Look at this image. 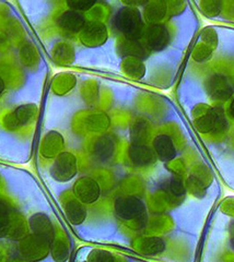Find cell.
Returning a JSON list of instances; mask_svg holds the SVG:
<instances>
[{
    "label": "cell",
    "mask_w": 234,
    "mask_h": 262,
    "mask_svg": "<svg viewBox=\"0 0 234 262\" xmlns=\"http://www.w3.org/2000/svg\"><path fill=\"white\" fill-rule=\"evenodd\" d=\"M114 212L126 225L141 228L147 223V208L144 202L135 195H120L114 201Z\"/></svg>",
    "instance_id": "cell-1"
},
{
    "label": "cell",
    "mask_w": 234,
    "mask_h": 262,
    "mask_svg": "<svg viewBox=\"0 0 234 262\" xmlns=\"http://www.w3.org/2000/svg\"><path fill=\"white\" fill-rule=\"evenodd\" d=\"M113 26L126 40H138L144 34L142 16L138 8L124 7L116 13Z\"/></svg>",
    "instance_id": "cell-2"
},
{
    "label": "cell",
    "mask_w": 234,
    "mask_h": 262,
    "mask_svg": "<svg viewBox=\"0 0 234 262\" xmlns=\"http://www.w3.org/2000/svg\"><path fill=\"white\" fill-rule=\"evenodd\" d=\"M52 242L45 237L31 234L23 237L19 245L22 258L28 262H37L45 259L51 253Z\"/></svg>",
    "instance_id": "cell-3"
},
{
    "label": "cell",
    "mask_w": 234,
    "mask_h": 262,
    "mask_svg": "<svg viewBox=\"0 0 234 262\" xmlns=\"http://www.w3.org/2000/svg\"><path fill=\"white\" fill-rule=\"evenodd\" d=\"M51 175L58 183H68L78 174V159L69 151H62L51 165Z\"/></svg>",
    "instance_id": "cell-4"
},
{
    "label": "cell",
    "mask_w": 234,
    "mask_h": 262,
    "mask_svg": "<svg viewBox=\"0 0 234 262\" xmlns=\"http://www.w3.org/2000/svg\"><path fill=\"white\" fill-rule=\"evenodd\" d=\"M24 226L20 223V219L14 214L9 203L0 199V238L4 237H13V238H23Z\"/></svg>",
    "instance_id": "cell-5"
},
{
    "label": "cell",
    "mask_w": 234,
    "mask_h": 262,
    "mask_svg": "<svg viewBox=\"0 0 234 262\" xmlns=\"http://www.w3.org/2000/svg\"><path fill=\"white\" fill-rule=\"evenodd\" d=\"M102 193L100 183L92 176L80 177L72 187V194L86 206H91L100 199Z\"/></svg>",
    "instance_id": "cell-6"
},
{
    "label": "cell",
    "mask_w": 234,
    "mask_h": 262,
    "mask_svg": "<svg viewBox=\"0 0 234 262\" xmlns=\"http://www.w3.org/2000/svg\"><path fill=\"white\" fill-rule=\"evenodd\" d=\"M126 160L131 167L143 169L155 165L157 157L149 145L133 143L127 147Z\"/></svg>",
    "instance_id": "cell-7"
},
{
    "label": "cell",
    "mask_w": 234,
    "mask_h": 262,
    "mask_svg": "<svg viewBox=\"0 0 234 262\" xmlns=\"http://www.w3.org/2000/svg\"><path fill=\"white\" fill-rule=\"evenodd\" d=\"M117 151L116 139L111 135H104L93 141L90 153L92 159L99 163H108L114 159Z\"/></svg>",
    "instance_id": "cell-8"
},
{
    "label": "cell",
    "mask_w": 234,
    "mask_h": 262,
    "mask_svg": "<svg viewBox=\"0 0 234 262\" xmlns=\"http://www.w3.org/2000/svg\"><path fill=\"white\" fill-rule=\"evenodd\" d=\"M56 26L67 34L75 35L83 31L87 26V21L80 12L67 9L57 16Z\"/></svg>",
    "instance_id": "cell-9"
},
{
    "label": "cell",
    "mask_w": 234,
    "mask_h": 262,
    "mask_svg": "<svg viewBox=\"0 0 234 262\" xmlns=\"http://www.w3.org/2000/svg\"><path fill=\"white\" fill-rule=\"evenodd\" d=\"M146 45L151 51H162L168 43V32L163 24H152L144 30Z\"/></svg>",
    "instance_id": "cell-10"
},
{
    "label": "cell",
    "mask_w": 234,
    "mask_h": 262,
    "mask_svg": "<svg viewBox=\"0 0 234 262\" xmlns=\"http://www.w3.org/2000/svg\"><path fill=\"white\" fill-rule=\"evenodd\" d=\"M62 207L65 214H66L70 223L80 225L86 221L88 214L87 206L81 201H79L72 193L62 200Z\"/></svg>",
    "instance_id": "cell-11"
},
{
    "label": "cell",
    "mask_w": 234,
    "mask_h": 262,
    "mask_svg": "<svg viewBox=\"0 0 234 262\" xmlns=\"http://www.w3.org/2000/svg\"><path fill=\"white\" fill-rule=\"evenodd\" d=\"M29 226L32 231V234L42 236L54 242L56 237V232L51 219L44 213H35L29 219Z\"/></svg>",
    "instance_id": "cell-12"
},
{
    "label": "cell",
    "mask_w": 234,
    "mask_h": 262,
    "mask_svg": "<svg viewBox=\"0 0 234 262\" xmlns=\"http://www.w3.org/2000/svg\"><path fill=\"white\" fill-rule=\"evenodd\" d=\"M152 150L157 159L162 162H170L176 157V149L171 137L167 135H158L152 141Z\"/></svg>",
    "instance_id": "cell-13"
},
{
    "label": "cell",
    "mask_w": 234,
    "mask_h": 262,
    "mask_svg": "<svg viewBox=\"0 0 234 262\" xmlns=\"http://www.w3.org/2000/svg\"><path fill=\"white\" fill-rule=\"evenodd\" d=\"M35 116L34 108L30 105H22L15 108L11 114H9L6 121L7 127L10 130H17L30 124Z\"/></svg>",
    "instance_id": "cell-14"
},
{
    "label": "cell",
    "mask_w": 234,
    "mask_h": 262,
    "mask_svg": "<svg viewBox=\"0 0 234 262\" xmlns=\"http://www.w3.org/2000/svg\"><path fill=\"white\" fill-rule=\"evenodd\" d=\"M138 248L144 255H159L165 249V242L160 237H146L139 239Z\"/></svg>",
    "instance_id": "cell-15"
},
{
    "label": "cell",
    "mask_w": 234,
    "mask_h": 262,
    "mask_svg": "<svg viewBox=\"0 0 234 262\" xmlns=\"http://www.w3.org/2000/svg\"><path fill=\"white\" fill-rule=\"evenodd\" d=\"M52 257L56 262H65L68 259V247L66 244H63L60 239L57 238L56 235L54 242L52 243L51 247Z\"/></svg>",
    "instance_id": "cell-16"
},
{
    "label": "cell",
    "mask_w": 234,
    "mask_h": 262,
    "mask_svg": "<svg viewBox=\"0 0 234 262\" xmlns=\"http://www.w3.org/2000/svg\"><path fill=\"white\" fill-rule=\"evenodd\" d=\"M88 262H117L116 256L113 255L112 252L102 250V249H94L88 256Z\"/></svg>",
    "instance_id": "cell-17"
},
{
    "label": "cell",
    "mask_w": 234,
    "mask_h": 262,
    "mask_svg": "<svg viewBox=\"0 0 234 262\" xmlns=\"http://www.w3.org/2000/svg\"><path fill=\"white\" fill-rule=\"evenodd\" d=\"M96 5V2H89V0H69L66 2L68 9L77 12H84L91 10Z\"/></svg>",
    "instance_id": "cell-18"
},
{
    "label": "cell",
    "mask_w": 234,
    "mask_h": 262,
    "mask_svg": "<svg viewBox=\"0 0 234 262\" xmlns=\"http://www.w3.org/2000/svg\"><path fill=\"white\" fill-rule=\"evenodd\" d=\"M5 91V83H4V81H3V79L0 78V95L3 94V92Z\"/></svg>",
    "instance_id": "cell-19"
},
{
    "label": "cell",
    "mask_w": 234,
    "mask_h": 262,
    "mask_svg": "<svg viewBox=\"0 0 234 262\" xmlns=\"http://www.w3.org/2000/svg\"><path fill=\"white\" fill-rule=\"evenodd\" d=\"M230 115H232V116L234 117V100L232 101V103H231V105H230Z\"/></svg>",
    "instance_id": "cell-20"
},
{
    "label": "cell",
    "mask_w": 234,
    "mask_h": 262,
    "mask_svg": "<svg viewBox=\"0 0 234 262\" xmlns=\"http://www.w3.org/2000/svg\"><path fill=\"white\" fill-rule=\"evenodd\" d=\"M82 262H88V261H82Z\"/></svg>",
    "instance_id": "cell-21"
}]
</instances>
